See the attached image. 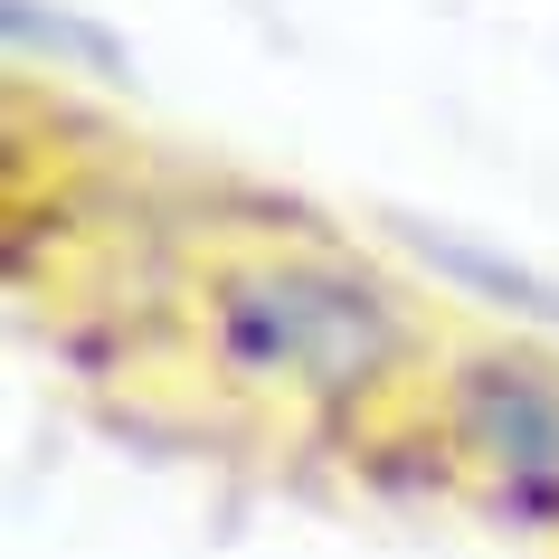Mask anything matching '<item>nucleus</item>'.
<instances>
[{
	"label": "nucleus",
	"instance_id": "f257e3e1",
	"mask_svg": "<svg viewBox=\"0 0 559 559\" xmlns=\"http://www.w3.org/2000/svg\"><path fill=\"white\" fill-rule=\"evenodd\" d=\"M209 332H218L228 370L265 389H313V399H352L408 352V313L370 275L323 257H257L218 275Z\"/></svg>",
	"mask_w": 559,
	"mask_h": 559
},
{
	"label": "nucleus",
	"instance_id": "f03ea898",
	"mask_svg": "<svg viewBox=\"0 0 559 559\" xmlns=\"http://www.w3.org/2000/svg\"><path fill=\"white\" fill-rule=\"evenodd\" d=\"M445 408H455V437L512 493L559 502V380L550 370H531V360H465Z\"/></svg>",
	"mask_w": 559,
	"mask_h": 559
}]
</instances>
